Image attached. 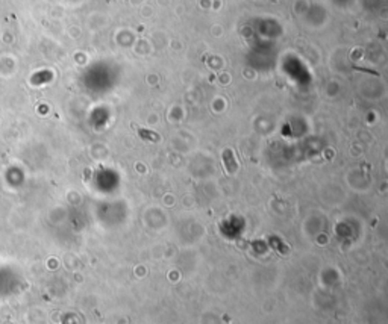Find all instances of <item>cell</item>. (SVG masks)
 Returning <instances> with one entry per match:
<instances>
[{"instance_id":"1","label":"cell","mask_w":388,"mask_h":324,"mask_svg":"<svg viewBox=\"0 0 388 324\" xmlns=\"http://www.w3.org/2000/svg\"><path fill=\"white\" fill-rule=\"evenodd\" d=\"M140 135H141V136H152L153 141H158V139H159V135H155V133H152V132H149V130H143V129H140Z\"/></svg>"}]
</instances>
